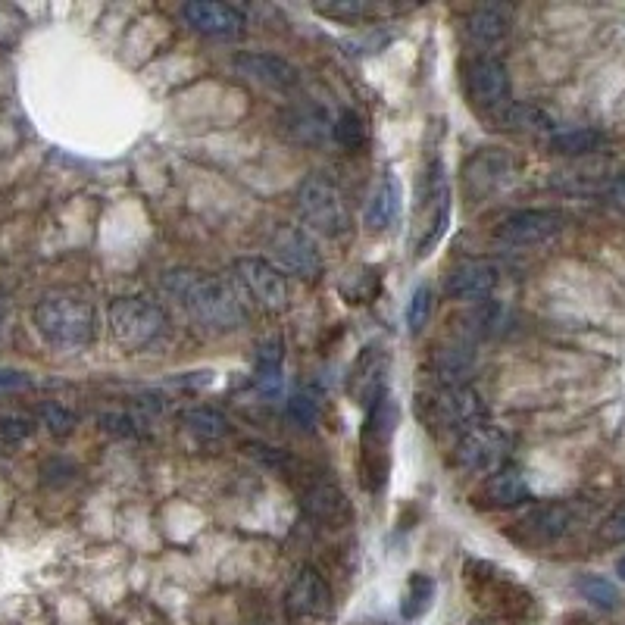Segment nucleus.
Instances as JSON below:
<instances>
[{
  "label": "nucleus",
  "mask_w": 625,
  "mask_h": 625,
  "mask_svg": "<svg viewBox=\"0 0 625 625\" xmlns=\"http://www.w3.org/2000/svg\"><path fill=\"white\" fill-rule=\"evenodd\" d=\"M104 425H107V432H113V435H135V429H132L135 422L125 413H107Z\"/></svg>",
  "instance_id": "nucleus-40"
},
{
  "label": "nucleus",
  "mask_w": 625,
  "mask_h": 625,
  "mask_svg": "<svg viewBox=\"0 0 625 625\" xmlns=\"http://www.w3.org/2000/svg\"><path fill=\"white\" fill-rule=\"evenodd\" d=\"M163 288L200 329L213 335H229L244 322V304L238 288L219 279V275L175 269L163 279Z\"/></svg>",
  "instance_id": "nucleus-1"
},
{
  "label": "nucleus",
  "mask_w": 625,
  "mask_h": 625,
  "mask_svg": "<svg viewBox=\"0 0 625 625\" xmlns=\"http://www.w3.org/2000/svg\"><path fill=\"white\" fill-rule=\"evenodd\" d=\"M419 210H422V225H419V238L413 241V254L422 260L438 247L450 222V185L444 163L438 157L425 163L419 175Z\"/></svg>",
  "instance_id": "nucleus-7"
},
{
  "label": "nucleus",
  "mask_w": 625,
  "mask_h": 625,
  "mask_svg": "<svg viewBox=\"0 0 625 625\" xmlns=\"http://www.w3.org/2000/svg\"><path fill=\"white\" fill-rule=\"evenodd\" d=\"M313 10L332 22H363L375 13V7L363 0H322V4H313Z\"/></svg>",
  "instance_id": "nucleus-34"
},
{
  "label": "nucleus",
  "mask_w": 625,
  "mask_h": 625,
  "mask_svg": "<svg viewBox=\"0 0 625 625\" xmlns=\"http://www.w3.org/2000/svg\"><path fill=\"white\" fill-rule=\"evenodd\" d=\"M300 504H304L313 522L329 525V529H338V525L350 519V500L344 488L332 482L329 475H319L310 469H307L304 485H300Z\"/></svg>",
  "instance_id": "nucleus-14"
},
{
  "label": "nucleus",
  "mask_w": 625,
  "mask_h": 625,
  "mask_svg": "<svg viewBox=\"0 0 625 625\" xmlns=\"http://www.w3.org/2000/svg\"><path fill=\"white\" fill-rule=\"evenodd\" d=\"M513 175V157L500 147H482L463 163V188L472 200H485Z\"/></svg>",
  "instance_id": "nucleus-16"
},
{
  "label": "nucleus",
  "mask_w": 625,
  "mask_h": 625,
  "mask_svg": "<svg viewBox=\"0 0 625 625\" xmlns=\"http://www.w3.org/2000/svg\"><path fill=\"white\" fill-rule=\"evenodd\" d=\"M463 91L475 110L494 119L510 104V72L491 54L469 57L463 66Z\"/></svg>",
  "instance_id": "nucleus-8"
},
{
  "label": "nucleus",
  "mask_w": 625,
  "mask_h": 625,
  "mask_svg": "<svg viewBox=\"0 0 625 625\" xmlns=\"http://www.w3.org/2000/svg\"><path fill=\"white\" fill-rule=\"evenodd\" d=\"M32 388V379L19 369H4L0 366V394H13V391H25Z\"/></svg>",
  "instance_id": "nucleus-39"
},
{
  "label": "nucleus",
  "mask_w": 625,
  "mask_h": 625,
  "mask_svg": "<svg viewBox=\"0 0 625 625\" xmlns=\"http://www.w3.org/2000/svg\"><path fill=\"white\" fill-rule=\"evenodd\" d=\"M432 310H435V288L429 282H419L413 291H410V300H407V329L413 335H419L425 325L432 319Z\"/></svg>",
  "instance_id": "nucleus-33"
},
{
  "label": "nucleus",
  "mask_w": 625,
  "mask_h": 625,
  "mask_svg": "<svg viewBox=\"0 0 625 625\" xmlns=\"http://www.w3.org/2000/svg\"><path fill=\"white\" fill-rule=\"evenodd\" d=\"M529 482L519 466H500L488 475V482L482 488V497L491 507H516L522 500H529Z\"/></svg>",
  "instance_id": "nucleus-24"
},
{
  "label": "nucleus",
  "mask_w": 625,
  "mask_h": 625,
  "mask_svg": "<svg viewBox=\"0 0 625 625\" xmlns=\"http://www.w3.org/2000/svg\"><path fill=\"white\" fill-rule=\"evenodd\" d=\"M497 282H500V272L491 260L466 257L447 269L444 294L450 300H460V304H482V300L494 294Z\"/></svg>",
  "instance_id": "nucleus-13"
},
{
  "label": "nucleus",
  "mask_w": 625,
  "mask_h": 625,
  "mask_svg": "<svg viewBox=\"0 0 625 625\" xmlns=\"http://www.w3.org/2000/svg\"><path fill=\"white\" fill-rule=\"evenodd\" d=\"M297 213L307 229L322 238H341L347 232V204L344 194L325 172H310L297 188Z\"/></svg>",
  "instance_id": "nucleus-6"
},
{
  "label": "nucleus",
  "mask_w": 625,
  "mask_h": 625,
  "mask_svg": "<svg viewBox=\"0 0 625 625\" xmlns=\"http://www.w3.org/2000/svg\"><path fill=\"white\" fill-rule=\"evenodd\" d=\"M513 29V10L507 4H482L466 16V38L472 47L491 50Z\"/></svg>",
  "instance_id": "nucleus-21"
},
{
  "label": "nucleus",
  "mask_w": 625,
  "mask_h": 625,
  "mask_svg": "<svg viewBox=\"0 0 625 625\" xmlns=\"http://www.w3.org/2000/svg\"><path fill=\"white\" fill-rule=\"evenodd\" d=\"M7 310H10V307H7V300H4V297H0V332H4V322H7Z\"/></svg>",
  "instance_id": "nucleus-41"
},
{
  "label": "nucleus",
  "mask_w": 625,
  "mask_h": 625,
  "mask_svg": "<svg viewBox=\"0 0 625 625\" xmlns=\"http://www.w3.org/2000/svg\"><path fill=\"white\" fill-rule=\"evenodd\" d=\"M288 132H291L297 141H310V144H313V141H325V135L332 132V122L325 119L322 110L307 107V110H294V113H291Z\"/></svg>",
  "instance_id": "nucleus-32"
},
{
  "label": "nucleus",
  "mask_w": 625,
  "mask_h": 625,
  "mask_svg": "<svg viewBox=\"0 0 625 625\" xmlns=\"http://www.w3.org/2000/svg\"><path fill=\"white\" fill-rule=\"evenodd\" d=\"M385 372H388V363H385L382 347H379V344L363 347V354L357 357L354 369H350L347 394L354 397L357 404L369 407L372 400L388 388V385H385Z\"/></svg>",
  "instance_id": "nucleus-20"
},
{
  "label": "nucleus",
  "mask_w": 625,
  "mask_h": 625,
  "mask_svg": "<svg viewBox=\"0 0 625 625\" xmlns=\"http://www.w3.org/2000/svg\"><path fill=\"white\" fill-rule=\"evenodd\" d=\"M575 588H579V594L588 600L591 607H597V610H607V613H613V610H619L622 607V591L616 588V582H610V579H604V575H582L579 582H575Z\"/></svg>",
  "instance_id": "nucleus-30"
},
{
  "label": "nucleus",
  "mask_w": 625,
  "mask_h": 625,
  "mask_svg": "<svg viewBox=\"0 0 625 625\" xmlns=\"http://www.w3.org/2000/svg\"><path fill=\"white\" fill-rule=\"evenodd\" d=\"M185 429L200 441H222V438H229L232 422L216 407H191L185 413Z\"/></svg>",
  "instance_id": "nucleus-27"
},
{
  "label": "nucleus",
  "mask_w": 625,
  "mask_h": 625,
  "mask_svg": "<svg viewBox=\"0 0 625 625\" xmlns=\"http://www.w3.org/2000/svg\"><path fill=\"white\" fill-rule=\"evenodd\" d=\"M475 366V347L466 338L438 344L429 357V372L435 385H466V375Z\"/></svg>",
  "instance_id": "nucleus-22"
},
{
  "label": "nucleus",
  "mask_w": 625,
  "mask_h": 625,
  "mask_svg": "<svg viewBox=\"0 0 625 625\" xmlns=\"http://www.w3.org/2000/svg\"><path fill=\"white\" fill-rule=\"evenodd\" d=\"M504 450H507L504 432L491 422H479L457 435L454 466L469 475H485V472L500 469V463H504Z\"/></svg>",
  "instance_id": "nucleus-11"
},
{
  "label": "nucleus",
  "mask_w": 625,
  "mask_h": 625,
  "mask_svg": "<svg viewBox=\"0 0 625 625\" xmlns=\"http://www.w3.org/2000/svg\"><path fill=\"white\" fill-rule=\"evenodd\" d=\"M35 329L57 350H82L97 338V313L94 304L79 294L57 291L35 304Z\"/></svg>",
  "instance_id": "nucleus-2"
},
{
  "label": "nucleus",
  "mask_w": 625,
  "mask_h": 625,
  "mask_svg": "<svg viewBox=\"0 0 625 625\" xmlns=\"http://www.w3.org/2000/svg\"><path fill=\"white\" fill-rule=\"evenodd\" d=\"M232 66L247 82H254L269 91H291L297 85V66H291L279 54H263V50H244L235 54Z\"/></svg>",
  "instance_id": "nucleus-18"
},
{
  "label": "nucleus",
  "mask_w": 625,
  "mask_h": 625,
  "mask_svg": "<svg viewBox=\"0 0 625 625\" xmlns=\"http://www.w3.org/2000/svg\"><path fill=\"white\" fill-rule=\"evenodd\" d=\"M182 19L191 32L216 41H232L244 32V13L219 0H188L182 4Z\"/></svg>",
  "instance_id": "nucleus-15"
},
{
  "label": "nucleus",
  "mask_w": 625,
  "mask_h": 625,
  "mask_svg": "<svg viewBox=\"0 0 625 625\" xmlns=\"http://www.w3.org/2000/svg\"><path fill=\"white\" fill-rule=\"evenodd\" d=\"M32 419L25 416H0V435H4L7 441H22L32 435Z\"/></svg>",
  "instance_id": "nucleus-38"
},
{
  "label": "nucleus",
  "mask_w": 625,
  "mask_h": 625,
  "mask_svg": "<svg viewBox=\"0 0 625 625\" xmlns=\"http://www.w3.org/2000/svg\"><path fill=\"white\" fill-rule=\"evenodd\" d=\"M397 400L391 388H385L379 397L366 407V422H363V435H360V475H363V488L379 494L391 475V441L397 432Z\"/></svg>",
  "instance_id": "nucleus-3"
},
{
  "label": "nucleus",
  "mask_w": 625,
  "mask_h": 625,
  "mask_svg": "<svg viewBox=\"0 0 625 625\" xmlns=\"http://www.w3.org/2000/svg\"><path fill=\"white\" fill-rule=\"evenodd\" d=\"M416 413L432 432H466L472 425L488 422L482 394L466 385H432L416 397Z\"/></svg>",
  "instance_id": "nucleus-4"
},
{
  "label": "nucleus",
  "mask_w": 625,
  "mask_h": 625,
  "mask_svg": "<svg viewBox=\"0 0 625 625\" xmlns=\"http://www.w3.org/2000/svg\"><path fill=\"white\" fill-rule=\"evenodd\" d=\"M319 410H322V394L313 385H300L288 400V416L300 429H313L319 422Z\"/></svg>",
  "instance_id": "nucleus-31"
},
{
  "label": "nucleus",
  "mask_w": 625,
  "mask_h": 625,
  "mask_svg": "<svg viewBox=\"0 0 625 625\" xmlns=\"http://www.w3.org/2000/svg\"><path fill=\"white\" fill-rule=\"evenodd\" d=\"M494 122L500 125V129L519 132V135L554 132V116L544 113V110L535 107V104H516V100H510V104L494 116Z\"/></svg>",
  "instance_id": "nucleus-25"
},
{
  "label": "nucleus",
  "mask_w": 625,
  "mask_h": 625,
  "mask_svg": "<svg viewBox=\"0 0 625 625\" xmlns=\"http://www.w3.org/2000/svg\"><path fill=\"white\" fill-rule=\"evenodd\" d=\"M107 325L122 350H147L166 332V310L141 294L116 297L107 310Z\"/></svg>",
  "instance_id": "nucleus-5"
},
{
  "label": "nucleus",
  "mask_w": 625,
  "mask_h": 625,
  "mask_svg": "<svg viewBox=\"0 0 625 625\" xmlns=\"http://www.w3.org/2000/svg\"><path fill=\"white\" fill-rule=\"evenodd\" d=\"M566 229V216L560 210H519L497 222L494 238L507 247H538L557 238Z\"/></svg>",
  "instance_id": "nucleus-12"
},
{
  "label": "nucleus",
  "mask_w": 625,
  "mask_h": 625,
  "mask_svg": "<svg viewBox=\"0 0 625 625\" xmlns=\"http://www.w3.org/2000/svg\"><path fill=\"white\" fill-rule=\"evenodd\" d=\"M400 216H404V185L394 172H385L366 204V229L372 235H385L397 229Z\"/></svg>",
  "instance_id": "nucleus-19"
},
{
  "label": "nucleus",
  "mask_w": 625,
  "mask_h": 625,
  "mask_svg": "<svg viewBox=\"0 0 625 625\" xmlns=\"http://www.w3.org/2000/svg\"><path fill=\"white\" fill-rule=\"evenodd\" d=\"M332 135H335V141L344 150L354 154V150H360L363 141H366V125H363V119L354 110H341V116L332 122Z\"/></svg>",
  "instance_id": "nucleus-35"
},
{
  "label": "nucleus",
  "mask_w": 625,
  "mask_h": 625,
  "mask_svg": "<svg viewBox=\"0 0 625 625\" xmlns=\"http://www.w3.org/2000/svg\"><path fill=\"white\" fill-rule=\"evenodd\" d=\"M432 600H435V582H432V575L413 572L410 579H407L404 597H400V613H404V619L413 622V619H419V616L429 613Z\"/></svg>",
  "instance_id": "nucleus-28"
},
{
  "label": "nucleus",
  "mask_w": 625,
  "mask_h": 625,
  "mask_svg": "<svg viewBox=\"0 0 625 625\" xmlns=\"http://www.w3.org/2000/svg\"><path fill=\"white\" fill-rule=\"evenodd\" d=\"M269 250H272L275 263H279L275 269H279L282 275L291 272L304 282H316L322 275L319 247H316L313 235L297 229V225H279V229L269 235Z\"/></svg>",
  "instance_id": "nucleus-10"
},
{
  "label": "nucleus",
  "mask_w": 625,
  "mask_h": 625,
  "mask_svg": "<svg viewBox=\"0 0 625 625\" xmlns=\"http://www.w3.org/2000/svg\"><path fill=\"white\" fill-rule=\"evenodd\" d=\"M38 419H41V425H47V432L57 435V438H63L75 429V413L66 410L63 404H41Z\"/></svg>",
  "instance_id": "nucleus-36"
},
{
  "label": "nucleus",
  "mask_w": 625,
  "mask_h": 625,
  "mask_svg": "<svg viewBox=\"0 0 625 625\" xmlns=\"http://www.w3.org/2000/svg\"><path fill=\"white\" fill-rule=\"evenodd\" d=\"M600 541L604 544H625V500L600 525Z\"/></svg>",
  "instance_id": "nucleus-37"
},
{
  "label": "nucleus",
  "mask_w": 625,
  "mask_h": 625,
  "mask_svg": "<svg viewBox=\"0 0 625 625\" xmlns=\"http://www.w3.org/2000/svg\"><path fill=\"white\" fill-rule=\"evenodd\" d=\"M282 363H285V347L279 338H269L257 350L254 363V382L266 397H275L282 391Z\"/></svg>",
  "instance_id": "nucleus-26"
},
{
  "label": "nucleus",
  "mask_w": 625,
  "mask_h": 625,
  "mask_svg": "<svg viewBox=\"0 0 625 625\" xmlns=\"http://www.w3.org/2000/svg\"><path fill=\"white\" fill-rule=\"evenodd\" d=\"M604 141H607L604 132H597V129H566L550 138V150L563 157H585L604 147Z\"/></svg>",
  "instance_id": "nucleus-29"
},
{
  "label": "nucleus",
  "mask_w": 625,
  "mask_h": 625,
  "mask_svg": "<svg viewBox=\"0 0 625 625\" xmlns=\"http://www.w3.org/2000/svg\"><path fill=\"white\" fill-rule=\"evenodd\" d=\"M572 522H575V510L569 504H541L522 519V529L532 541L550 544L560 541L572 529Z\"/></svg>",
  "instance_id": "nucleus-23"
},
{
  "label": "nucleus",
  "mask_w": 625,
  "mask_h": 625,
  "mask_svg": "<svg viewBox=\"0 0 625 625\" xmlns=\"http://www.w3.org/2000/svg\"><path fill=\"white\" fill-rule=\"evenodd\" d=\"M235 288L266 313H282L291 297L285 275L260 257H244L235 263Z\"/></svg>",
  "instance_id": "nucleus-9"
},
{
  "label": "nucleus",
  "mask_w": 625,
  "mask_h": 625,
  "mask_svg": "<svg viewBox=\"0 0 625 625\" xmlns=\"http://www.w3.org/2000/svg\"><path fill=\"white\" fill-rule=\"evenodd\" d=\"M285 604L294 619H325L332 613L335 600L329 582L322 579V572L316 566H300L288 585Z\"/></svg>",
  "instance_id": "nucleus-17"
},
{
  "label": "nucleus",
  "mask_w": 625,
  "mask_h": 625,
  "mask_svg": "<svg viewBox=\"0 0 625 625\" xmlns=\"http://www.w3.org/2000/svg\"><path fill=\"white\" fill-rule=\"evenodd\" d=\"M616 575H619V579H625V557L616 563Z\"/></svg>",
  "instance_id": "nucleus-42"
}]
</instances>
